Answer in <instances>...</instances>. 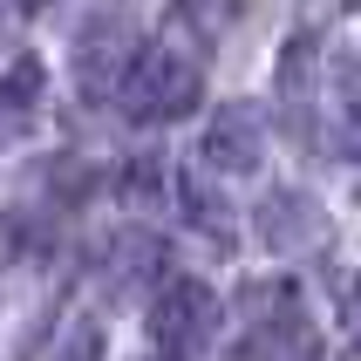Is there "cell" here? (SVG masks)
I'll return each instance as SVG.
<instances>
[{
    "label": "cell",
    "mask_w": 361,
    "mask_h": 361,
    "mask_svg": "<svg viewBox=\"0 0 361 361\" xmlns=\"http://www.w3.org/2000/svg\"><path fill=\"white\" fill-rule=\"evenodd\" d=\"M198 55L191 48H178V41H143L137 68H130V82H123V109L137 123H178L184 109H198Z\"/></svg>",
    "instance_id": "6da1fadb"
},
{
    "label": "cell",
    "mask_w": 361,
    "mask_h": 361,
    "mask_svg": "<svg viewBox=\"0 0 361 361\" xmlns=\"http://www.w3.org/2000/svg\"><path fill=\"white\" fill-rule=\"evenodd\" d=\"M307 130L314 143H334L348 157H361V61L355 55H334L327 75H314V109H307Z\"/></svg>",
    "instance_id": "7a4b0ae2"
},
{
    "label": "cell",
    "mask_w": 361,
    "mask_h": 361,
    "mask_svg": "<svg viewBox=\"0 0 361 361\" xmlns=\"http://www.w3.org/2000/svg\"><path fill=\"white\" fill-rule=\"evenodd\" d=\"M219 327V293L198 280H164L157 286V307H150V341L164 355H191V348L212 341Z\"/></svg>",
    "instance_id": "3957f363"
},
{
    "label": "cell",
    "mask_w": 361,
    "mask_h": 361,
    "mask_svg": "<svg viewBox=\"0 0 361 361\" xmlns=\"http://www.w3.org/2000/svg\"><path fill=\"white\" fill-rule=\"evenodd\" d=\"M198 150H204L212 171H225V178H252V171L266 164V116L252 109V102H225V109H212Z\"/></svg>",
    "instance_id": "277c9868"
},
{
    "label": "cell",
    "mask_w": 361,
    "mask_h": 361,
    "mask_svg": "<svg viewBox=\"0 0 361 361\" xmlns=\"http://www.w3.org/2000/svg\"><path fill=\"white\" fill-rule=\"evenodd\" d=\"M137 35L123 27V20H89L75 35V82L89 89V96H123V82H130V68H137Z\"/></svg>",
    "instance_id": "5b68a950"
},
{
    "label": "cell",
    "mask_w": 361,
    "mask_h": 361,
    "mask_svg": "<svg viewBox=\"0 0 361 361\" xmlns=\"http://www.w3.org/2000/svg\"><path fill=\"white\" fill-rule=\"evenodd\" d=\"M259 232H266L273 245H293V252H300V245H321V239H327L321 212H314L300 191H273V198L259 204Z\"/></svg>",
    "instance_id": "8992f818"
},
{
    "label": "cell",
    "mask_w": 361,
    "mask_h": 361,
    "mask_svg": "<svg viewBox=\"0 0 361 361\" xmlns=\"http://www.w3.org/2000/svg\"><path fill=\"white\" fill-rule=\"evenodd\" d=\"M109 280H116V286H150V280H157V239L123 232V239L109 245Z\"/></svg>",
    "instance_id": "52a82bcc"
},
{
    "label": "cell",
    "mask_w": 361,
    "mask_h": 361,
    "mask_svg": "<svg viewBox=\"0 0 361 361\" xmlns=\"http://www.w3.org/2000/svg\"><path fill=\"white\" fill-rule=\"evenodd\" d=\"M55 361H109V327L102 314H75L55 341Z\"/></svg>",
    "instance_id": "ba28073f"
},
{
    "label": "cell",
    "mask_w": 361,
    "mask_h": 361,
    "mask_svg": "<svg viewBox=\"0 0 361 361\" xmlns=\"http://www.w3.org/2000/svg\"><path fill=\"white\" fill-rule=\"evenodd\" d=\"M184 212H191V225H198V232H212V239H219V252H232V212H225L219 198L184 191Z\"/></svg>",
    "instance_id": "9c48e42d"
},
{
    "label": "cell",
    "mask_w": 361,
    "mask_h": 361,
    "mask_svg": "<svg viewBox=\"0 0 361 361\" xmlns=\"http://www.w3.org/2000/svg\"><path fill=\"white\" fill-rule=\"evenodd\" d=\"M35 89H41V61H35V55H14V61H7V102H14V109H27V102H35Z\"/></svg>",
    "instance_id": "30bf717a"
},
{
    "label": "cell",
    "mask_w": 361,
    "mask_h": 361,
    "mask_svg": "<svg viewBox=\"0 0 361 361\" xmlns=\"http://www.w3.org/2000/svg\"><path fill=\"white\" fill-rule=\"evenodd\" d=\"M184 14L198 20V27H232L245 14V0H184Z\"/></svg>",
    "instance_id": "8fae6325"
},
{
    "label": "cell",
    "mask_w": 361,
    "mask_h": 361,
    "mask_svg": "<svg viewBox=\"0 0 361 361\" xmlns=\"http://www.w3.org/2000/svg\"><path fill=\"white\" fill-rule=\"evenodd\" d=\"M157 184H164V164L157 157H137L130 171H123V198H157Z\"/></svg>",
    "instance_id": "7c38bea8"
},
{
    "label": "cell",
    "mask_w": 361,
    "mask_h": 361,
    "mask_svg": "<svg viewBox=\"0 0 361 361\" xmlns=\"http://www.w3.org/2000/svg\"><path fill=\"white\" fill-rule=\"evenodd\" d=\"M341 293H348V300H341V321H348V334H355V348H361V273L341 286Z\"/></svg>",
    "instance_id": "4fadbf2b"
},
{
    "label": "cell",
    "mask_w": 361,
    "mask_h": 361,
    "mask_svg": "<svg viewBox=\"0 0 361 361\" xmlns=\"http://www.w3.org/2000/svg\"><path fill=\"white\" fill-rule=\"evenodd\" d=\"M14 7H48V0H14Z\"/></svg>",
    "instance_id": "5bb4252c"
}]
</instances>
